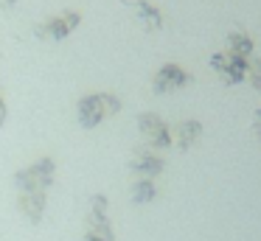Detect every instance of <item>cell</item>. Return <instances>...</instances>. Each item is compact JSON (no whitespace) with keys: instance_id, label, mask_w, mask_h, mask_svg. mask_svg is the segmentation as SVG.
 Instances as JSON below:
<instances>
[{"instance_id":"6da1fadb","label":"cell","mask_w":261,"mask_h":241,"mask_svg":"<svg viewBox=\"0 0 261 241\" xmlns=\"http://www.w3.org/2000/svg\"><path fill=\"white\" fill-rule=\"evenodd\" d=\"M118 110H121V101L115 98L113 93H90L79 101L76 118H79V123L85 129H93V126H98L104 118L115 115Z\"/></svg>"},{"instance_id":"7a4b0ae2","label":"cell","mask_w":261,"mask_h":241,"mask_svg":"<svg viewBox=\"0 0 261 241\" xmlns=\"http://www.w3.org/2000/svg\"><path fill=\"white\" fill-rule=\"evenodd\" d=\"M54 174H57V163H54L51 157H42V160L34 163V166L17 171L14 179H17L20 191H45L48 185L54 182Z\"/></svg>"},{"instance_id":"3957f363","label":"cell","mask_w":261,"mask_h":241,"mask_svg":"<svg viewBox=\"0 0 261 241\" xmlns=\"http://www.w3.org/2000/svg\"><path fill=\"white\" fill-rule=\"evenodd\" d=\"M79 22H82L79 11H62V14L48 17L45 22H40V25L34 28V34H37V37H42V39H57V42H59V39L68 37Z\"/></svg>"},{"instance_id":"277c9868","label":"cell","mask_w":261,"mask_h":241,"mask_svg":"<svg viewBox=\"0 0 261 241\" xmlns=\"http://www.w3.org/2000/svg\"><path fill=\"white\" fill-rule=\"evenodd\" d=\"M87 241H115L113 227L107 222V196L93 199V213L87 219Z\"/></svg>"},{"instance_id":"5b68a950","label":"cell","mask_w":261,"mask_h":241,"mask_svg":"<svg viewBox=\"0 0 261 241\" xmlns=\"http://www.w3.org/2000/svg\"><path fill=\"white\" fill-rule=\"evenodd\" d=\"M138 126H141L143 138H149V143H152L154 149H166V146L171 143L169 126H166L163 118L154 115V112H143V115H138Z\"/></svg>"},{"instance_id":"8992f818","label":"cell","mask_w":261,"mask_h":241,"mask_svg":"<svg viewBox=\"0 0 261 241\" xmlns=\"http://www.w3.org/2000/svg\"><path fill=\"white\" fill-rule=\"evenodd\" d=\"M188 82H191V76H188L180 65H163L158 70V76H154L152 87H154V93H169V90H177Z\"/></svg>"},{"instance_id":"52a82bcc","label":"cell","mask_w":261,"mask_h":241,"mask_svg":"<svg viewBox=\"0 0 261 241\" xmlns=\"http://www.w3.org/2000/svg\"><path fill=\"white\" fill-rule=\"evenodd\" d=\"M132 171H138L141 177H154V174H160L163 171V160H160L158 154H152V151H146V149H141L135 154V160H132Z\"/></svg>"},{"instance_id":"ba28073f","label":"cell","mask_w":261,"mask_h":241,"mask_svg":"<svg viewBox=\"0 0 261 241\" xmlns=\"http://www.w3.org/2000/svg\"><path fill=\"white\" fill-rule=\"evenodd\" d=\"M20 210L31 222H37L42 216V210H45V191H23L20 194Z\"/></svg>"},{"instance_id":"9c48e42d","label":"cell","mask_w":261,"mask_h":241,"mask_svg":"<svg viewBox=\"0 0 261 241\" xmlns=\"http://www.w3.org/2000/svg\"><path fill=\"white\" fill-rule=\"evenodd\" d=\"M199 135H202V126H199L197 121H182L180 126H177V143H180V149H188Z\"/></svg>"},{"instance_id":"30bf717a","label":"cell","mask_w":261,"mask_h":241,"mask_svg":"<svg viewBox=\"0 0 261 241\" xmlns=\"http://www.w3.org/2000/svg\"><path fill=\"white\" fill-rule=\"evenodd\" d=\"M138 14H141V20H143V25L146 28H160L163 25V17H160V11L154 9L152 3H146V0H138Z\"/></svg>"},{"instance_id":"8fae6325","label":"cell","mask_w":261,"mask_h":241,"mask_svg":"<svg viewBox=\"0 0 261 241\" xmlns=\"http://www.w3.org/2000/svg\"><path fill=\"white\" fill-rule=\"evenodd\" d=\"M154 194H158V188H154V182L152 179H138L135 185H132V199L135 202H152L154 199Z\"/></svg>"},{"instance_id":"7c38bea8","label":"cell","mask_w":261,"mask_h":241,"mask_svg":"<svg viewBox=\"0 0 261 241\" xmlns=\"http://www.w3.org/2000/svg\"><path fill=\"white\" fill-rule=\"evenodd\" d=\"M230 45H233V56H244L253 48V42L247 37H242V34H230Z\"/></svg>"},{"instance_id":"4fadbf2b","label":"cell","mask_w":261,"mask_h":241,"mask_svg":"<svg viewBox=\"0 0 261 241\" xmlns=\"http://www.w3.org/2000/svg\"><path fill=\"white\" fill-rule=\"evenodd\" d=\"M3 121H6V104H3V95H0V126H3Z\"/></svg>"},{"instance_id":"5bb4252c","label":"cell","mask_w":261,"mask_h":241,"mask_svg":"<svg viewBox=\"0 0 261 241\" xmlns=\"http://www.w3.org/2000/svg\"><path fill=\"white\" fill-rule=\"evenodd\" d=\"M255 132H258V140H261V112H255Z\"/></svg>"},{"instance_id":"9a60e30c","label":"cell","mask_w":261,"mask_h":241,"mask_svg":"<svg viewBox=\"0 0 261 241\" xmlns=\"http://www.w3.org/2000/svg\"><path fill=\"white\" fill-rule=\"evenodd\" d=\"M14 3H17V0H0V6H3V9H12Z\"/></svg>"}]
</instances>
